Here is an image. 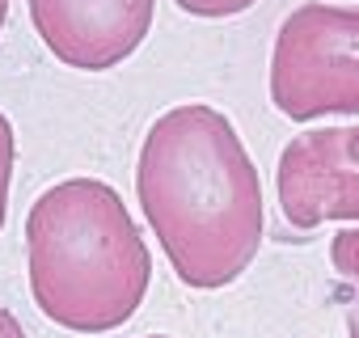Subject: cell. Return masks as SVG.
I'll return each mask as SVG.
<instances>
[{"instance_id": "obj_10", "label": "cell", "mask_w": 359, "mask_h": 338, "mask_svg": "<svg viewBox=\"0 0 359 338\" xmlns=\"http://www.w3.org/2000/svg\"><path fill=\"white\" fill-rule=\"evenodd\" d=\"M346 330H351V338H359V300H355L351 313H346Z\"/></svg>"}, {"instance_id": "obj_6", "label": "cell", "mask_w": 359, "mask_h": 338, "mask_svg": "<svg viewBox=\"0 0 359 338\" xmlns=\"http://www.w3.org/2000/svg\"><path fill=\"white\" fill-rule=\"evenodd\" d=\"M13 161H18V140H13V123L0 110V229H5V212H9V182H13Z\"/></svg>"}, {"instance_id": "obj_12", "label": "cell", "mask_w": 359, "mask_h": 338, "mask_svg": "<svg viewBox=\"0 0 359 338\" xmlns=\"http://www.w3.org/2000/svg\"><path fill=\"white\" fill-rule=\"evenodd\" d=\"M148 338H169V334H148Z\"/></svg>"}, {"instance_id": "obj_3", "label": "cell", "mask_w": 359, "mask_h": 338, "mask_svg": "<svg viewBox=\"0 0 359 338\" xmlns=\"http://www.w3.org/2000/svg\"><path fill=\"white\" fill-rule=\"evenodd\" d=\"M271 102L292 123L359 114V9L309 0L283 18L271 51Z\"/></svg>"}, {"instance_id": "obj_4", "label": "cell", "mask_w": 359, "mask_h": 338, "mask_svg": "<svg viewBox=\"0 0 359 338\" xmlns=\"http://www.w3.org/2000/svg\"><path fill=\"white\" fill-rule=\"evenodd\" d=\"M275 187L287 224L300 233L359 220V123L313 127L287 140Z\"/></svg>"}, {"instance_id": "obj_11", "label": "cell", "mask_w": 359, "mask_h": 338, "mask_svg": "<svg viewBox=\"0 0 359 338\" xmlns=\"http://www.w3.org/2000/svg\"><path fill=\"white\" fill-rule=\"evenodd\" d=\"M5 18H9V0H0V30H5Z\"/></svg>"}, {"instance_id": "obj_8", "label": "cell", "mask_w": 359, "mask_h": 338, "mask_svg": "<svg viewBox=\"0 0 359 338\" xmlns=\"http://www.w3.org/2000/svg\"><path fill=\"white\" fill-rule=\"evenodd\" d=\"M173 5L191 18H203V22H224V18H237V13L254 9L258 0H173Z\"/></svg>"}, {"instance_id": "obj_2", "label": "cell", "mask_w": 359, "mask_h": 338, "mask_svg": "<svg viewBox=\"0 0 359 338\" xmlns=\"http://www.w3.org/2000/svg\"><path fill=\"white\" fill-rule=\"evenodd\" d=\"M30 296L72 334H106L135 317L152 283V254L123 195L102 178H64L26 216Z\"/></svg>"}, {"instance_id": "obj_5", "label": "cell", "mask_w": 359, "mask_h": 338, "mask_svg": "<svg viewBox=\"0 0 359 338\" xmlns=\"http://www.w3.org/2000/svg\"><path fill=\"white\" fill-rule=\"evenodd\" d=\"M43 47L76 72H110L140 51L156 0H26Z\"/></svg>"}, {"instance_id": "obj_9", "label": "cell", "mask_w": 359, "mask_h": 338, "mask_svg": "<svg viewBox=\"0 0 359 338\" xmlns=\"http://www.w3.org/2000/svg\"><path fill=\"white\" fill-rule=\"evenodd\" d=\"M0 338H26V330H22V321L0 304Z\"/></svg>"}, {"instance_id": "obj_7", "label": "cell", "mask_w": 359, "mask_h": 338, "mask_svg": "<svg viewBox=\"0 0 359 338\" xmlns=\"http://www.w3.org/2000/svg\"><path fill=\"white\" fill-rule=\"evenodd\" d=\"M330 262L342 279H351L359 288V229H342L334 241H330Z\"/></svg>"}, {"instance_id": "obj_1", "label": "cell", "mask_w": 359, "mask_h": 338, "mask_svg": "<svg viewBox=\"0 0 359 338\" xmlns=\"http://www.w3.org/2000/svg\"><path fill=\"white\" fill-rule=\"evenodd\" d=\"M135 195L187 288H229L258 258L262 182L224 110L208 102L165 110L140 144Z\"/></svg>"}]
</instances>
